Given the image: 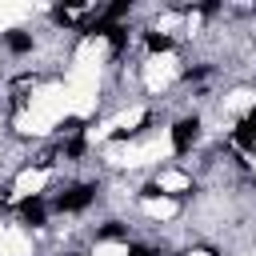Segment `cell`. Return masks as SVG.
<instances>
[{
    "mask_svg": "<svg viewBox=\"0 0 256 256\" xmlns=\"http://www.w3.org/2000/svg\"><path fill=\"white\" fill-rule=\"evenodd\" d=\"M92 196H96V188H92V184H76V188L60 192L56 208H60V212H84V208L92 204Z\"/></svg>",
    "mask_w": 256,
    "mask_h": 256,
    "instance_id": "6da1fadb",
    "label": "cell"
},
{
    "mask_svg": "<svg viewBox=\"0 0 256 256\" xmlns=\"http://www.w3.org/2000/svg\"><path fill=\"white\" fill-rule=\"evenodd\" d=\"M196 136H200V120H196V116H192V120H180V124L172 128V148H176V152H188Z\"/></svg>",
    "mask_w": 256,
    "mask_h": 256,
    "instance_id": "7a4b0ae2",
    "label": "cell"
},
{
    "mask_svg": "<svg viewBox=\"0 0 256 256\" xmlns=\"http://www.w3.org/2000/svg\"><path fill=\"white\" fill-rule=\"evenodd\" d=\"M20 216H24V224L40 228V224H44V216H48V208H44V200H36V196H32V200H24V204H20Z\"/></svg>",
    "mask_w": 256,
    "mask_h": 256,
    "instance_id": "3957f363",
    "label": "cell"
},
{
    "mask_svg": "<svg viewBox=\"0 0 256 256\" xmlns=\"http://www.w3.org/2000/svg\"><path fill=\"white\" fill-rule=\"evenodd\" d=\"M236 144L240 148H256V128L244 120V124H236Z\"/></svg>",
    "mask_w": 256,
    "mask_h": 256,
    "instance_id": "277c9868",
    "label": "cell"
},
{
    "mask_svg": "<svg viewBox=\"0 0 256 256\" xmlns=\"http://www.w3.org/2000/svg\"><path fill=\"white\" fill-rule=\"evenodd\" d=\"M8 48H12V52H28V48H32V40H28L24 32H8Z\"/></svg>",
    "mask_w": 256,
    "mask_h": 256,
    "instance_id": "5b68a950",
    "label": "cell"
},
{
    "mask_svg": "<svg viewBox=\"0 0 256 256\" xmlns=\"http://www.w3.org/2000/svg\"><path fill=\"white\" fill-rule=\"evenodd\" d=\"M148 48H152V52H168V48H172V40H168V36H160V32H148Z\"/></svg>",
    "mask_w": 256,
    "mask_h": 256,
    "instance_id": "8992f818",
    "label": "cell"
},
{
    "mask_svg": "<svg viewBox=\"0 0 256 256\" xmlns=\"http://www.w3.org/2000/svg\"><path fill=\"white\" fill-rule=\"evenodd\" d=\"M128 8H132V4H128V0H120V4H112V8L104 12V20H108V24H112V20H120V16H128Z\"/></svg>",
    "mask_w": 256,
    "mask_h": 256,
    "instance_id": "52a82bcc",
    "label": "cell"
},
{
    "mask_svg": "<svg viewBox=\"0 0 256 256\" xmlns=\"http://www.w3.org/2000/svg\"><path fill=\"white\" fill-rule=\"evenodd\" d=\"M124 236V228L120 224H108V228H100V240H120Z\"/></svg>",
    "mask_w": 256,
    "mask_h": 256,
    "instance_id": "ba28073f",
    "label": "cell"
},
{
    "mask_svg": "<svg viewBox=\"0 0 256 256\" xmlns=\"http://www.w3.org/2000/svg\"><path fill=\"white\" fill-rule=\"evenodd\" d=\"M64 152H68V156H84V140H80V136H76V140H68V148H64Z\"/></svg>",
    "mask_w": 256,
    "mask_h": 256,
    "instance_id": "9c48e42d",
    "label": "cell"
},
{
    "mask_svg": "<svg viewBox=\"0 0 256 256\" xmlns=\"http://www.w3.org/2000/svg\"><path fill=\"white\" fill-rule=\"evenodd\" d=\"M128 256H152V252H148V248H132Z\"/></svg>",
    "mask_w": 256,
    "mask_h": 256,
    "instance_id": "30bf717a",
    "label": "cell"
}]
</instances>
